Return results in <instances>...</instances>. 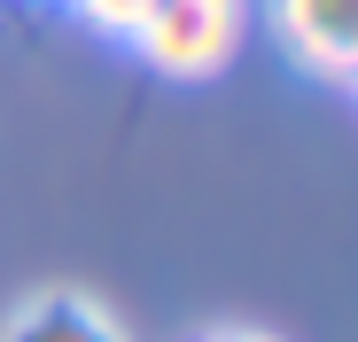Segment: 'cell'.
<instances>
[{
	"label": "cell",
	"instance_id": "obj_1",
	"mask_svg": "<svg viewBox=\"0 0 358 342\" xmlns=\"http://www.w3.org/2000/svg\"><path fill=\"white\" fill-rule=\"evenodd\" d=\"M242 39H250V0H148V16L125 47L148 70L195 86V78H218Z\"/></svg>",
	"mask_w": 358,
	"mask_h": 342
},
{
	"label": "cell",
	"instance_id": "obj_2",
	"mask_svg": "<svg viewBox=\"0 0 358 342\" xmlns=\"http://www.w3.org/2000/svg\"><path fill=\"white\" fill-rule=\"evenodd\" d=\"M265 24L296 70L358 86V0H265Z\"/></svg>",
	"mask_w": 358,
	"mask_h": 342
},
{
	"label": "cell",
	"instance_id": "obj_3",
	"mask_svg": "<svg viewBox=\"0 0 358 342\" xmlns=\"http://www.w3.org/2000/svg\"><path fill=\"white\" fill-rule=\"evenodd\" d=\"M0 342H133V334L86 288H31L8 319H0Z\"/></svg>",
	"mask_w": 358,
	"mask_h": 342
},
{
	"label": "cell",
	"instance_id": "obj_4",
	"mask_svg": "<svg viewBox=\"0 0 358 342\" xmlns=\"http://www.w3.org/2000/svg\"><path fill=\"white\" fill-rule=\"evenodd\" d=\"M71 8H78V24L101 31V39H133L141 16H148V0H71Z\"/></svg>",
	"mask_w": 358,
	"mask_h": 342
},
{
	"label": "cell",
	"instance_id": "obj_5",
	"mask_svg": "<svg viewBox=\"0 0 358 342\" xmlns=\"http://www.w3.org/2000/svg\"><path fill=\"white\" fill-rule=\"evenodd\" d=\"M195 342H280V334H265V327H210V334H195Z\"/></svg>",
	"mask_w": 358,
	"mask_h": 342
}]
</instances>
